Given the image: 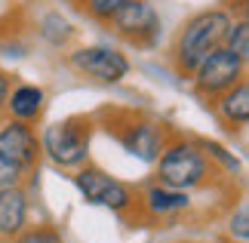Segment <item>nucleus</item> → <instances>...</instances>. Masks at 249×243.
<instances>
[{"mask_svg":"<svg viewBox=\"0 0 249 243\" xmlns=\"http://www.w3.org/2000/svg\"><path fill=\"white\" fill-rule=\"evenodd\" d=\"M231 28V16L225 9H203L181 28L176 40V65L181 74H194V68L213 50L225 46V34Z\"/></svg>","mask_w":249,"mask_h":243,"instance_id":"1","label":"nucleus"},{"mask_svg":"<svg viewBox=\"0 0 249 243\" xmlns=\"http://www.w3.org/2000/svg\"><path fill=\"white\" fill-rule=\"evenodd\" d=\"M209 157L203 148L191 142H172V145H163L157 157V179L160 185L166 188H176V191H188V188H197L203 185L206 176H209Z\"/></svg>","mask_w":249,"mask_h":243,"instance_id":"2","label":"nucleus"},{"mask_svg":"<svg viewBox=\"0 0 249 243\" xmlns=\"http://www.w3.org/2000/svg\"><path fill=\"white\" fill-rule=\"evenodd\" d=\"M40 151L50 154V160L59 167H80L89 157V123L83 120L50 123L43 130Z\"/></svg>","mask_w":249,"mask_h":243,"instance_id":"3","label":"nucleus"},{"mask_svg":"<svg viewBox=\"0 0 249 243\" xmlns=\"http://www.w3.org/2000/svg\"><path fill=\"white\" fill-rule=\"evenodd\" d=\"M246 77V62L228 46H218L194 68V83L203 95H222Z\"/></svg>","mask_w":249,"mask_h":243,"instance_id":"4","label":"nucleus"},{"mask_svg":"<svg viewBox=\"0 0 249 243\" xmlns=\"http://www.w3.org/2000/svg\"><path fill=\"white\" fill-rule=\"evenodd\" d=\"M77 188L80 194L86 197V203H95V206H108L114 212H126L132 203H136V197H132V191L123 185L120 179L108 176L105 169L99 167H86L77 172Z\"/></svg>","mask_w":249,"mask_h":243,"instance_id":"5","label":"nucleus"},{"mask_svg":"<svg viewBox=\"0 0 249 243\" xmlns=\"http://www.w3.org/2000/svg\"><path fill=\"white\" fill-rule=\"evenodd\" d=\"M80 74L95 77L99 83H120L129 74V59L114 46H80L68 59Z\"/></svg>","mask_w":249,"mask_h":243,"instance_id":"6","label":"nucleus"},{"mask_svg":"<svg viewBox=\"0 0 249 243\" xmlns=\"http://www.w3.org/2000/svg\"><path fill=\"white\" fill-rule=\"evenodd\" d=\"M114 31L123 34L126 40H136V43H151L154 34L160 31V16L157 9L148 3V0H132L120 9L117 16L111 19Z\"/></svg>","mask_w":249,"mask_h":243,"instance_id":"7","label":"nucleus"},{"mask_svg":"<svg viewBox=\"0 0 249 243\" xmlns=\"http://www.w3.org/2000/svg\"><path fill=\"white\" fill-rule=\"evenodd\" d=\"M0 154L9 157L13 163H18L22 169L34 167L40 160V142L37 135L31 132V126L22 123V120H9L3 130H0Z\"/></svg>","mask_w":249,"mask_h":243,"instance_id":"8","label":"nucleus"},{"mask_svg":"<svg viewBox=\"0 0 249 243\" xmlns=\"http://www.w3.org/2000/svg\"><path fill=\"white\" fill-rule=\"evenodd\" d=\"M120 142L132 157L145 160V163H154L163 151V132H160L157 123H148V120H136L129 123L126 130L120 132Z\"/></svg>","mask_w":249,"mask_h":243,"instance_id":"9","label":"nucleus"},{"mask_svg":"<svg viewBox=\"0 0 249 243\" xmlns=\"http://www.w3.org/2000/svg\"><path fill=\"white\" fill-rule=\"evenodd\" d=\"M28 225V194L22 191V185L13 188H0V237L13 240L16 234H22Z\"/></svg>","mask_w":249,"mask_h":243,"instance_id":"10","label":"nucleus"},{"mask_svg":"<svg viewBox=\"0 0 249 243\" xmlns=\"http://www.w3.org/2000/svg\"><path fill=\"white\" fill-rule=\"evenodd\" d=\"M215 111L228 126H246V120H249V83H246V77L218 95Z\"/></svg>","mask_w":249,"mask_h":243,"instance_id":"11","label":"nucleus"},{"mask_svg":"<svg viewBox=\"0 0 249 243\" xmlns=\"http://www.w3.org/2000/svg\"><path fill=\"white\" fill-rule=\"evenodd\" d=\"M3 108L13 114V120H22V123L34 120L37 114L43 111V90H40V86H31V83L16 86V90L6 95Z\"/></svg>","mask_w":249,"mask_h":243,"instance_id":"12","label":"nucleus"},{"mask_svg":"<svg viewBox=\"0 0 249 243\" xmlns=\"http://www.w3.org/2000/svg\"><path fill=\"white\" fill-rule=\"evenodd\" d=\"M188 191H176L166 185H151L145 191V209L151 216H172L178 209H188Z\"/></svg>","mask_w":249,"mask_h":243,"instance_id":"13","label":"nucleus"},{"mask_svg":"<svg viewBox=\"0 0 249 243\" xmlns=\"http://www.w3.org/2000/svg\"><path fill=\"white\" fill-rule=\"evenodd\" d=\"M225 46L231 53H237L243 62H249V25H246V19L231 22V28H228V34H225Z\"/></svg>","mask_w":249,"mask_h":243,"instance_id":"14","label":"nucleus"},{"mask_svg":"<svg viewBox=\"0 0 249 243\" xmlns=\"http://www.w3.org/2000/svg\"><path fill=\"white\" fill-rule=\"evenodd\" d=\"M126 3H132V0H86V9H89V16L99 19V22H111Z\"/></svg>","mask_w":249,"mask_h":243,"instance_id":"15","label":"nucleus"},{"mask_svg":"<svg viewBox=\"0 0 249 243\" xmlns=\"http://www.w3.org/2000/svg\"><path fill=\"white\" fill-rule=\"evenodd\" d=\"M43 37H46L50 43L62 46V43L71 37V28H68V22H65L62 16H46V19H43Z\"/></svg>","mask_w":249,"mask_h":243,"instance_id":"16","label":"nucleus"},{"mask_svg":"<svg viewBox=\"0 0 249 243\" xmlns=\"http://www.w3.org/2000/svg\"><path fill=\"white\" fill-rule=\"evenodd\" d=\"M228 234H231L234 240H240V243L249 240V206H246V203H240V206H237V216H231Z\"/></svg>","mask_w":249,"mask_h":243,"instance_id":"17","label":"nucleus"},{"mask_svg":"<svg viewBox=\"0 0 249 243\" xmlns=\"http://www.w3.org/2000/svg\"><path fill=\"white\" fill-rule=\"evenodd\" d=\"M13 243H62V234L55 228H31V231L16 234Z\"/></svg>","mask_w":249,"mask_h":243,"instance_id":"18","label":"nucleus"},{"mask_svg":"<svg viewBox=\"0 0 249 243\" xmlns=\"http://www.w3.org/2000/svg\"><path fill=\"white\" fill-rule=\"evenodd\" d=\"M22 179H25V169L18 167V163H13L9 157H3V154H0V188L22 185Z\"/></svg>","mask_w":249,"mask_h":243,"instance_id":"19","label":"nucleus"},{"mask_svg":"<svg viewBox=\"0 0 249 243\" xmlns=\"http://www.w3.org/2000/svg\"><path fill=\"white\" fill-rule=\"evenodd\" d=\"M6 95H9V80H6L3 74H0V108L6 105Z\"/></svg>","mask_w":249,"mask_h":243,"instance_id":"20","label":"nucleus"}]
</instances>
